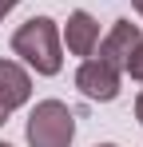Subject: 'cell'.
<instances>
[{
  "instance_id": "3",
  "label": "cell",
  "mask_w": 143,
  "mask_h": 147,
  "mask_svg": "<svg viewBox=\"0 0 143 147\" xmlns=\"http://www.w3.org/2000/svg\"><path fill=\"white\" fill-rule=\"evenodd\" d=\"M119 80H123V72L111 68L107 60H99V56H88V60L76 68V88L92 99V103H111V99L119 96Z\"/></svg>"
},
{
  "instance_id": "11",
  "label": "cell",
  "mask_w": 143,
  "mask_h": 147,
  "mask_svg": "<svg viewBox=\"0 0 143 147\" xmlns=\"http://www.w3.org/2000/svg\"><path fill=\"white\" fill-rule=\"evenodd\" d=\"M131 4H135V12H139V16H143V0H131Z\"/></svg>"
},
{
  "instance_id": "2",
  "label": "cell",
  "mask_w": 143,
  "mask_h": 147,
  "mask_svg": "<svg viewBox=\"0 0 143 147\" xmlns=\"http://www.w3.org/2000/svg\"><path fill=\"white\" fill-rule=\"evenodd\" d=\"M28 147H72L76 139V111L64 99H40L24 123Z\"/></svg>"
},
{
  "instance_id": "12",
  "label": "cell",
  "mask_w": 143,
  "mask_h": 147,
  "mask_svg": "<svg viewBox=\"0 0 143 147\" xmlns=\"http://www.w3.org/2000/svg\"><path fill=\"white\" fill-rule=\"evenodd\" d=\"M95 147H119V143H95Z\"/></svg>"
},
{
  "instance_id": "1",
  "label": "cell",
  "mask_w": 143,
  "mask_h": 147,
  "mask_svg": "<svg viewBox=\"0 0 143 147\" xmlns=\"http://www.w3.org/2000/svg\"><path fill=\"white\" fill-rule=\"evenodd\" d=\"M12 56H20L24 68L36 76H60L64 68V44L52 16H32L12 32Z\"/></svg>"
},
{
  "instance_id": "7",
  "label": "cell",
  "mask_w": 143,
  "mask_h": 147,
  "mask_svg": "<svg viewBox=\"0 0 143 147\" xmlns=\"http://www.w3.org/2000/svg\"><path fill=\"white\" fill-rule=\"evenodd\" d=\"M123 72L131 76V80H139V84H143V36H139V44L131 48V56H127V64H123Z\"/></svg>"
},
{
  "instance_id": "10",
  "label": "cell",
  "mask_w": 143,
  "mask_h": 147,
  "mask_svg": "<svg viewBox=\"0 0 143 147\" xmlns=\"http://www.w3.org/2000/svg\"><path fill=\"white\" fill-rule=\"evenodd\" d=\"M4 123H8V111H4V107H0V127H4Z\"/></svg>"
},
{
  "instance_id": "4",
  "label": "cell",
  "mask_w": 143,
  "mask_h": 147,
  "mask_svg": "<svg viewBox=\"0 0 143 147\" xmlns=\"http://www.w3.org/2000/svg\"><path fill=\"white\" fill-rule=\"evenodd\" d=\"M60 44H64L72 56H80V60L95 56V44H99V24H95V16L84 12V8H76L68 16V24H64V32H60Z\"/></svg>"
},
{
  "instance_id": "8",
  "label": "cell",
  "mask_w": 143,
  "mask_h": 147,
  "mask_svg": "<svg viewBox=\"0 0 143 147\" xmlns=\"http://www.w3.org/2000/svg\"><path fill=\"white\" fill-rule=\"evenodd\" d=\"M16 4H20V0H0V20H4V16H8V12H12Z\"/></svg>"
},
{
  "instance_id": "5",
  "label": "cell",
  "mask_w": 143,
  "mask_h": 147,
  "mask_svg": "<svg viewBox=\"0 0 143 147\" xmlns=\"http://www.w3.org/2000/svg\"><path fill=\"white\" fill-rule=\"evenodd\" d=\"M139 24H131V20H115V24L107 28V36H99V44H95V52H99V60H107L111 68H119L123 72V64H127V56H131V48L139 44Z\"/></svg>"
},
{
  "instance_id": "9",
  "label": "cell",
  "mask_w": 143,
  "mask_h": 147,
  "mask_svg": "<svg viewBox=\"0 0 143 147\" xmlns=\"http://www.w3.org/2000/svg\"><path fill=\"white\" fill-rule=\"evenodd\" d=\"M135 119L143 123V92H139V99H135Z\"/></svg>"
},
{
  "instance_id": "13",
  "label": "cell",
  "mask_w": 143,
  "mask_h": 147,
  "mask_svg": "<svg viewBox=\"0 0 143 147\" xmlns=\"http://www.w3.org/2000/svg\"><path fill=\"white\" fill-rule=\"evenodd\" d=\"M0 147H12V143H0Z\"/></svg>"
},
{
  "instance_id": "6",
  "label": "cell",
  "mask_w": 143,
  "mask_h": 147,
  "mask_svg": "<svg viewBox=\"0 0 143 147\" xmlns=\"http://www.w3.org/2000/svg\"><path fill=\"white\" fill-rule=\"evenodd\" d=\"M32 99V76L16 60H0V107L12 115L16 107H24Z\"/></svg>"
}]
</instances>
